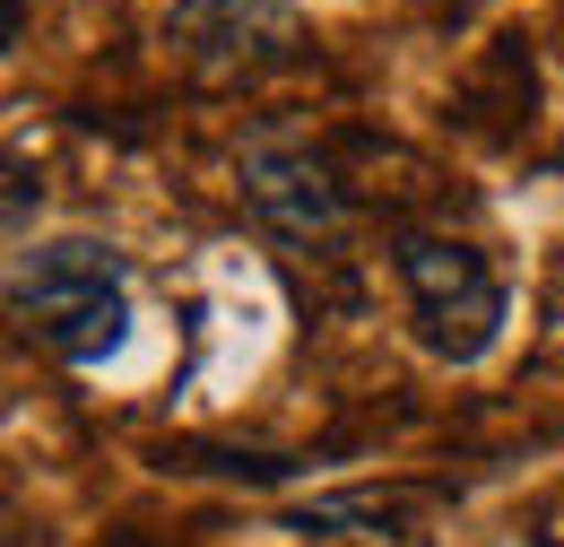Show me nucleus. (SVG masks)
<instances>
[{"mask_svg": "<svg viewBox=\"0 0 564 547\" xmlns=\"http://www.w3.org/2000/svg\"><path fill=\"white\" fill-rule=\"evenodd\" d=\"M18 331L62 365H113L131 340V261L96 235H53L9 261Z\"/></svg>", "mask_w": 564, "mask_h": 547, "instance_id": "nucleus-1", "label": "nucleus"}, {"mask_svg": "<svg viewBox=\"0 0 564 547\" xmlns=\"http://www.w3.org/2000/svg\"><path fill=\"white\" fill-rule=\"evenodd\" d=\"M391 270H400V296H409V322H417V347L443 356V365H478L503 322H512V296L478 244L460 235H400L391 244Z\"/></svg>", "mask_w": 564, "mask_h": 547, "instance_id": "nucleus-2", "label": "nucleus"}, {"mask_svg": "<svg viewBox=\"0 0 564 547\" xmlns=\"http://www.w3.org/2000/svg\"><path fill=\"white\" fill-rule=\"evenodd\" d=\"M165 44L209 87H252V78H279V69L304 62L313 26L295 18V0H174Z\"/></svg>", "mask_w": 564, "mask_h": 547, "instance_id": "nucleus-3", "label": "nucleus"}, {"mask_svg": "<svg viewBox=\"0 0 564 547\" xmlns=\"http://www.w3.org/2000/svg\"><path fill=\"white\" fill-rule=\"evenodd\" d=\"M235 183H243V208H252L279 244H330V235L356 217V192L339 183V165L313 157L304 139H279V131L243 139Z\"/></svg>", "mask_w": 564, "mask_h": 547, "instance_id": "nucleus-4", "label": "nucleus"}, {"mask_svg": "<svg viewBox=\"0 0 564 547\" xmlns=\"http://www.w3.org/2000/svg\"><path fill=\"white\" fill-rule=\"evenodd\" d=\"M35 208H44V183H35L26 148H9V244H18V253H26V226H35Z\"/></svg>", "mask_w": 564, "mask_h": 547, "instance_id": "nucleus-5", "label": "nucleus"}, {"mask_svg": "<svg viewBox=\"0 0 564 547\" xmlns=\"http://www.w3.org/2000/svg\"><path fill=\"white\" fill-rule=\"evenodd\" d=\"M26 9H35V0H0V53L26 44Z\"/></svg>", "mask_w": 564, "mask_h": 547, "instance_id": "nucleus-6", "label": "nucleus"}, {"mask_svg": "<svg viewBox=\"0 0 564 547\" xmlns=\"http://www.w3.org/2000/svg\"><path fill=\"white\" fill-rule=\"evenodd\" d=\"M547 174H556V183H564V139H556V148H547Z\"/></svg>", "mask_w": 564, "mask_h": 547, "instance_id": "nucleus-7", "label": "nucleus"}]
</instances>
